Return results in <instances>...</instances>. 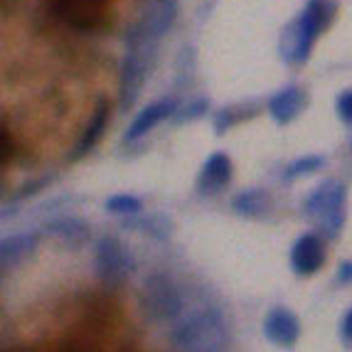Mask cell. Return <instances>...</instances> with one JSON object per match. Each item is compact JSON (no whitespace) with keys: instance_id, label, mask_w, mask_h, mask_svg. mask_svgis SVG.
Returning a JSON list of instances; mask_svg holds the SVG:
<instances>
[{"instance_id":"cell-13","label":"cell","mask_w":352,"mask_h":352,"mask_svg":"<svg viewBox=\"0 0 352 352\" xmlns=\"http://www.w3.org/2000/svg\"><path fill=\"white\" fill-rule=\"evenodd\" d=\"M232 180V160L227 153H212L207 163L202 165L200 177H197V188L202 192H219L227 188Z\"/></svg>"},{"instance_id":"cell-23","label":"cell","mask_w":352,"mask_h":352,"mask_svg":"<svg viewBox=\"0 0 352 352\" xmlns=\"http://www.w3.org/2000/svg\"><path fill=\"white\" fill-rule=\"evenodd\" d=\"M338 116L345 121V124H352V89L342 91L338 96Z\"/></svg>"},{"instance_id":"cell-19","label":"cell","mask_w":352,"mask_h":352,"mask_svg":"<svg viewBox=\"0 0 352 352\" xmlns=\"http://www.w3.org/2000/svg\"><path fill=\"white\" fill-rule=\"evenodd\" d=\"M323 165H325V158H320V155H305V158H298L288 165L286 173H283V177H286V180H296V177H300V175H308V173L320 170Z\"/></svg>"},{"instance_id":"cell-11","label":"cell","mask_w":352,"mask_h":352,"mask_svg":"<svg viewBox=\"0 0 352 352\" xmlns=\"http://www.w3.org/2000/svg\"><path fill=\"white\" fill-rule=\"evenodd\" d=\"M175 113H177L175 99H160V101H155V104L146 106V109L133 118V124L129 126V131H126V141L129 143L138 141V138H143L151 129H155L163 118L175 116Z\"/></svg>"},{"instance_id":"cell-18","label":"cell","mask_w":352,"mask_h":352,"mask_svg":"<svg viewBox=\"0 0 352 352\" xmlns=\"http://www.w3.org/2000/svg\"><path fill=\"white\" fill-rule=\"evenodd\" d=\"M126 227H133L138 232H146V234L155 236V239H168L173 232V222L163 214H151V217H135L126 219Z\"/></svg>"},{"instance_id":"cell-1","label":"cell","mask_w":352,"mask_h":352,"mask_svg":"<svg viewBox=\"0 0 352 352\" xmlns=\"http://www.w3.org/2000/svg\"><path fill=\"white\" fill-rule=\"evenodd\" d=\"M335 0H308L298 18L283 30L281 35V57L288 65H303L318 35L330 25L335 15Z\"/></svg>"},{"instance_id":"cell-16","label":"cell","mask_w":352,"mask_h":352,"mask_svg":"<svg viewBox=\"0 0 352 352\" xmlns=\"http://www.w3.org/2000/svg\"><path fill=\"white\" fill-rule=\"evenodd\" d=\"M37 244L35 232H23V234H12L8 239H3L0 244V261H3V269H10V266L20 264L25 256H28Z\"/></svg>"},{"instance_id":"cell-2","label":"cell","mask_w":352,"mask_h":352,"mask_svg":"<svg viewBox=\"0 0 352 352\" xmlns=\"http://www.w3.org/2000/svg\"><path fill=\"white\" fill-rule=\"evenodd\" d=\"M155 47L158 42L133 35L126 30V57L121 62V76H118V106L121 111H129L141 96L151 69L155 65Z\"/></svg>"},{"instance_id":"cell-17","label":"cell","mask_w":352,"mask_h":352,"mask_svg":"<svg viewBox=\"0 0 352 352\" xmlns=\"http://www.w3.org/2000/svg\"><path fill=\"white\" fill-rule=\"evenodd\" d=\"M232 207H234V212L241 214V217H261L266 212V207H269V197L258 188L244 190V192H239L234 197Z\"/></svg>"},{"instance_id":"cell-25","label":"cell","mask_w":352,"mask_h":352,"mask_svg":"<svg viewBox=\"0 0 352 352\" xmlns=\"http://www.w3.org/2000/svg\"><path fill=\"white\" fill-rule=\"evenodd\" d=\"M342 338H345L347 342H352V311H347V316L342 318Z\"/></svg>"},{"instance_id":"cell-7","label":"cell","mask_w":352,"mask_h":352,"mask_svg":"<svg viewBox=\"0 0 352 352\" xmlns=\"http://www.w3.org/2000/svg\"><path fill=\"white\" fill-rule=\"evenodd\" d=\"M175 18H177V0H146L138 20L129 30L151 42H158L173 28Z\"/></svg>"},{"instance_id":"cell-9","label":"cell","mask_w":352,"mask_h":352,"mask_svg":"<svg viewBox=\"0 0 352 352\" xmlns=\"http://www.w3.org/2000/svg\"><path fill=\"white\" fill-rule=\"evenodd\" d=\"M325 264V247L320 236L303 234L291 249V266L298 276H311Z\"/></svg>"},{"instance_id":"cell-15","label":"cell","mask_w":352,"mask_h":352,"mask_svg":"<svg viewBox=\"0 0 352 352\" xmlns=\"http://www.w3.org/2000/svg\"><path fill=\"white\" fill-rule=\"evenodd\" d=\"M106 121H109V104H106L104 99H99L96 101L94 113H91V118H89L87 129H84L82 138H79V143L74 146V153L69 155L72 160H79L82 155H87V153L99 143V138L104 135Z\"/></svg>"},{"instance_id":"cell-12","label":"cell","mask_w":352,"mask_h":352,"mask_svg":"<svg viewBox=\"0 0 352 352\" xmlns=\"http://www.w3.org/2000/svg\"><path fill=\"white\" fill-rule=\"evenodd\" d=\"M305 101H308V99H305L303 89L286 87V89H281V91H276V94L269 99V113H271V118H274L276 124L286 126V124H291L296 116H300Z\"/></svg>"},{"instance_id":"cell-6","label":"cell","mask_w":352,"mask_h":352,"mask_svg":"<svg viewBox=\"0 0 352 352\" xmlns=\"http://www.w3.org/2000/svg\"><path fill=\"white\" fill-rule=\"evenodd\" d=\"M96 274L109 286H118L133 274L135 258L116 236H104L96 244Z\"/></svg>"},{"instance_id":"cell-22","label":"cell","mask_w":352,"mask_h":352,"mask_svg":"<svg viewBox=\"0 0 352 352\" xmlns=\"http://www.w3.org/2000/svg\"><path fill=\"white\" fill-rule=\"evenodd\" d=\"M241 116H236L234 109H222V111L214 116V129H217V133H224L227 129H232V126L239 121Z\"/></svg>"},{"instance_id":"cell-14","label":"cell","mask_w":352,"mask_h":352,"mask_svg":"<svg viewBox=\"0 0 352 352\" xmlns=\"http://www.w3.org/2000/svg\"><path fill=\"white\" fill-rule=\"evenodd\" d=\"M47 232L54 236L57 241H62L65 247L69 249H82L89 241L91 232H89V224L82 222L79 217H62L54 219V222L47 224Z\"/></svg>"},{"instance_id":"cell-3","label":"cell","mask_w":352,"mask_h":352,"mask_svg":"<svg viewBox=\"0 0 352 352\" xmlns=\"http://www.w3.org/2000/svg\"><path fill=\"white\" fill-rule=\"evenodd\" d=\"M173 342L180 352H222L227 342L224 320L217 311H202L173 330Z\"/></svg>"},{"instance_id":"cell-5","label":"cell","mask_w":352,"mask_h":352,"mask_svg":"<svg viewBox=\"0 0 352 352\" xmlns=\"http://www.w3.org/2000/svg\"><path fill=\"white\" fill-rule=\"evenodd\" d=\"M141 305L153 320H173V318L180 316L182 298L170 278L163 276V274H153L143 283Z\"/></svg>"},{"instance_id":"cell-10","label":"cell","mask_w":352,"mask_h":352,"mask_svg":"<svg viewBox=\"0 0 352 352\" xmlns=\"http://www.w3.org/2000/svg\"><path fill=\"white\" fill-rule=\"evenodd\" d=\"M264 335L274 345L291 347L300 335L298 318L288 311V308H274L264 320Z\"/></svg>"},{"instance_id":"cell-20","label":"cell","mask_w":352,"mask_h":352,"mask_svg":"<svg viewBox=\"0 0 352 352\" xmlns=\"http://www.w3.org/2000/svg\"><path fill=\"white\" fill-rule=\"evenodd\" d=\"M141 200L133 197V195H113V197L106 200V210L113 212V214H131V217H135L141 212Z\"/></svg>"},{"instance_id":"cell-8","label":"cell","mask_w":352,"mask_h":352,"mask_svg":"<svg viewBox=\"0 0 352 352\" xmlns=\"http://www.w3.org/2000/svg\"><path fill=\"white\" fill-rule=\"evenodd\" d=\"M109 0H52V8L59 18L79 30H91L101 23Z\"/></svg>"},{"instance_id":"cell-4","label":"cell","mask_w":352,"mask_h":352,"mask_svg":"<svg viewBox=\"0 0 352 352\" xmlns=\"http://www.w3.org/2000/svg\"><path fill=\"white\" fill-rule=\"evenodd\" d=\"M305 214L328 236H338L345 222V185L338 180L323 182L305 200Z\"/></svg>"},{"instance_id":"cell-24","label":"cell","mask_w":352,"mask_h":352,"mask_svg":"<svg viewBox=\"0 0 352 352\" xmlns=\"http://www.w3.org/2000/svg\"><path fill=\"white\" fill-rule=\"evenodd\" d=\"M10 158H12V141H10V135H8V129H3L0 131V160L6 165Z\"/></svg>"},{"instance_id":"cell-26","label":"cell","mask_w":352,"mask_h":352,"mask_svg":"<svg viewBox=\"0 0 352 352\" xmlns=\"http://www.w3.org/2000/svg\"><path fill=\"white\" fill-rule=\"evenodd\" d=\"M338 278L345 283H352V261H345V264L340 266V271H338Z\"/></svg>"},{"instance_id":"cell-21","label":"cell","mask_w":352,"mask_h":352,"mask_svg":"<svg viewBox=\"0 0 352 352\" xmlns=\"http://www.w3.org/2000/svg\"><path fill=\"white\" fill-rule=\"evenodd\" d=\"M210 109V101L207 99H195L192 104H188L185 109H180V111L175 113V124H188V121H195V118L205 116V111Z\"/></svg>"}]
</instances>
